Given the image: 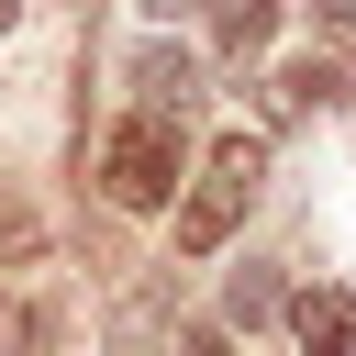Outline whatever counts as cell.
Returning <instances> with one entry per match:
<instances>
[{
  "label": "cell",
  "mask_w": 356,
  "mask_h": 356,
  "mask_svg": "<svg viewBox=\"0 0 356 356\" xmlns=\"http://www.w3.org/2000/svg\"><path fill=\"white\" fill-rule=\"evenodd\" d=\"M256 167H267L256 134H222V145L200 156V178H189V200H178V256H222V245H234V222H245V200H256Z\"/></svg>",
  "instance_id": "1"
},
{
  "label": "cell",
  "mask_w": 356,
  "mask_h": 356,
  "mask_svg": "<svg viewBox=\"0 0 356 356\" xmlns=\"http://www.w3.org/2000/svg\"><path fill=\"white\" fill-rule=\"evenodd\" d=\"M100 189H111L122 211H156V200L178 189V122H167V111H134V122L100 145Z\"/></svg>",
  "instance_id": "2"
},
{
  "label": "cell",
  "mask_w": 356,
  "mask_h": 356,
  "mask_svg": "<svg viewBox=\"0 0 356 356\" xmlns=\"http://www.w3.org/2000/svg\"><path fill=\"white\" fill-rule=\"evenodd\" d=\"M189 100H200V67H189V44H145V56H134V111H167V122H178Z\"/></svg>",
  "instance_id": "3"
},
{
  "label": "cell",
  "mask_w": 356,
  "mask_h": 356,
  "mask_svg": "<svg viewBox=\"0 0 356 356\" xmlns=\"http://www.w3.org/2000/svg\"><path fill=\"white\" fill-rule=\"evenodd\" d=\"M289 334H300V356H356V289H300Z\"/></svg>",
  "instance_id": "4"
},
{
  "label": "cell",
  "mask_w": 356,
  "mask_h": 356,
  "mask_svg": "<svg viewBox=\"0 0 356 356\" xmlns=\"http://www.w3.org/2000/svg\"><path fill=\"white\" fill-rule=\"evenodd\" d=\"M211 33H222V56H267L278 0H211Z\"/></svg>",
  "instance_id": "5"
},
{
  "label": "cell",
  "mask_w": 356,
  "mask_h": 356,
  "mask_svg": "<svg viewBox=\"0 0 356 356\" xmlns=\"http://www.w3.org/2000/svg\"><path fill=\"white\" fill-rule=\"evenodd\" d=\"M222 312H234V323H267V312H289V278H278V267L256 256V267H234V289H222Z\"/></svg>",
  "instance_id": "6"
},
{
  "label": "cell",
  "mask_w": 356,
  "mask_h": 356,
  "mask_svg": "<svg viewBox=\"0 0 356 356\" xmlns=\"http://www.w3.org/2000/svg\"><path fill=\"white\" fill-rule=\"evenodd\" d=\"M33 245H44V234H33V211H22L11 189H0V256H33Z\"/></svg>",
  "instance_id": "7"
},
{
  "label": "cell",
  "mask_w": 356,
  "mask_h": 356,
  "mask_svg": "<svg viewBox=\"0 0 356 356\" xmlns=\"http://www.w3.org/2000/svg\"><path fill=\"white\" fill-rule=\"evenodd\" d=\"M56 345V312H11V356H44Z\"/></svg>",
  "instance_id": "8"
},
{
  "label": "cell",
  "mask_w": 356,
  "mask_h": 356,
  "mask_svg": "<svg viewBox=\"0 0 356 356\" xmlns=\"http://www.w3.org/2000/svg\"><path fill=\"white\" fill-rule=\"evenodd\" d=\"M323 22H334V44H356V0H312Z\"/></svg>",
  "instance_id": "9"
},
{
  "label": "cell",
  "mask_w": 356,
  "mask_h": 356,
  "mask_svg": "<svg viewBox=\"0 0 356 356\" xmlns=\"http://www.w3.org/2000/svg\"><path fill=\"white\" fill-rule=\"evenodd\" d=\"M167 356H222V334H200V323H189V334L167 345Z\"/></svg>",
  "instance_id": "10"
},
{
  "label": "cell",
  "mask_w": 356,
  "mask_h": 356,
  "mask_svg": "<svg viewBox=\"0 0 356 356\" xmlns=\"http://www.w3.org/2000/svg\"><path fill=\"white\" fill-rule=\"evenodd\" d=\"M145 11H156V22H178V11H211V0H145Z\"/></svg>",
  "instance_id": "11"
},
{
  "label": "cell",
  "mask_w": 356,
  "mask_h": 356,
  "mask_svg": "<svg viewBox=\"0 0 356 356\" xmlns=\"http://www.w3.org/2000/svg\"><path fill=\"white\" fill-rule=\"evenodd\" d=\"M22 11H33V0H0V22H22Z\"/></svg>",
  "instance_id": "12"
}]
</instances>
